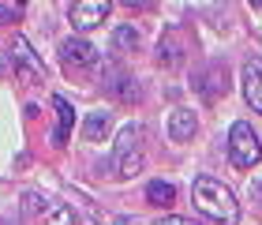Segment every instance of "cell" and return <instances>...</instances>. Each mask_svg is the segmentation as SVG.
Segmentation results:
<instances>
[{
    "label": "cell",
    "mask_w": 262,
    "mask_h": 225,
    "mask_svg": "<svg viewBox=\"0 0 262 225\" xmlns=\"http://www.w3.org/2000/svg\"><path fill=\"white\" fill-rule=\"evenodd\" d=\"M251 203L262 207V176H255V180H251Z\"/></svg>",
    "instance_id": "2e32d148"
},
{
    "label": "cell",
    "mask_w": 262,
    "mask_h": 225,
    "mask_svg": "<svg viewBox=\"0 0 262 225\" xmlns=\"http://www.w3.org/2000/svg\"><path fill=\"white\" fill-rule=\"evenodd\" d=\"M109 11H113V4L109 0H75V4L68 8V19H71V27L75 30H94V27H101L105 19H109Z\"/></svg>",
    "instance_id": "277c9868"
},
{
    "label": "cell",
    "mask_w": 262,
    "mask_h": 225,
    "mask_svg": "<svg viewBox=\"0 0 262 225\" xmlns=\"http://www.w3.org/2000/svg\"><path fill=\"white\" fill-rule=\"evenodd\" d=\"M142 169V154L139 150H131V154H116V176H120V180H131V176H135Z\"/></svg>",
    "instance_id": "8fae6325"
},
{
    "label": "cell",
    "mask_w": 262,
    "mask_h": 225,
    "mask_svg": "<svg viewBox=\"0 0 262 225\" xmlns=\"http://www.w3.org/2000/svg\"><path fill=\"white\" fill-rule=\"evenodd\" d=\"M191 195H195V207H199L210 221L236 225V218H240V203H236L232 188L221 184L217 176H199L195 188H191Z\"/></svg>",
    "instance_id": "6da1fadb"
},
{
    "label": "cell",
    "mask_w": 262,
    "mask_h": 225,
    "mask_svg": "<svg viewBox=\"0 0 262 225\" xmlns=\"http://www.w3.org/2000/svg\"><path fill=\"white\" fill-rule=\"evenodd\" d=\"M195 132H199V120H195L191 109H172L169 113V139L172 143H187Z\"/></svg>",
    "instance_id": "ba28073f"
},
{
    "label": "cell",
    "mask_w": 262,
    "mask_h": 225,
    "mask_svg": "<svg viewBox=\"0 0 262 225\" xmlns=\"http://www.w3.org/2000/svg\"><path fill=\"white\" fill-rule=\"evenodd\" d=\"M139 45V30L135 27H116V34H113V49L116 53H131Z\"/></svg>",
    "instance_id": "7c38bea8"
},
{
    "label": "cell",
    "mask_w": 262,
    "mask_h": 225,
    "mask_svg": "<svg viewBox=\"0 0 262 225\" xmlns=\"http://www.w3.org/2000/svg\"><path fill=\"white\" fill-rule=\"evenodd\" d=\"M53 109H56V132H53V147H68L71 128H75V109L68 105V98H53Z\"/></svg>",
    "instance_id": "52a82bcc"
},
{
    "label": "cell",
    "mask_w": 262,
    "mask_h": 225,
    "mask_svg": "<svg viewBox=\"0 0 262 225\" xmlns=\"http://www.w3.org/2000/svg\"><path fill=\"white\" fill-rule=\"evenodd\" d=\"M244 98L255 113H262V60L258 56L244 64Z\"/></svg>",
    "instance_id": "5b68a950"
},
{
    "label": "cell",
    "mask_w": 262,
    "mask_h": 225,
    "mask_svg": "<svg viewBox=\"0 0 262 225\" xmlns=\"http://www.w3.org/2000/svg\"><path fill=\"white\" fill-rule=\"evenodd\" d=\"M139 139H142V128L127 124L124 132L116 135V154H131V150H139Z\"/></svg>",
    "instance_id": "4fadbf2b"
},
{
    "label": "cell",
    "mask_w": 262,
    "mask_h": 225,
    "mask_svg": "<svg viewBox=\"0 0 262 225\" xmlns=\"http://www.w3.org/2000/svg\"><path fill=\"white\" fill-rule=\"evenodd\" d=\"M8 72H11V56L0 53V75H8Z\"/></svg>",
    "instance_id": "e0dca14e"
},
{
    "label": "cell",
    "mask_w": 262,
    "mask_h": 225,
    "mask_svg": "<svg viewBox=\"0 0 262 225\" xmlns=\"http://www.w3.org/2000/svg\"><path fill=\"white\" fill-rule=\"evenodd\" d=\"M23 4H8V0H0V23H19L23 19Z\"/></svg>",
    "instance_id": "9a60e30c"
},
{
    "label": "cell",
    "mask_w": 262,
    "mask_h": 225,
    "mask_svg": "<svg viewBox=\"0 0 262 225\" xmlns=\"http://www.w3.org/2000/svg\"><path fill=\"white\" fill-rule=\"evenodd\" d=\"M41 225H79V218L68 203H49L41 210Z\"/></svg>",
    "instance_id": "9c48e42d"
},
{
    "label": "cell",
    "mask_w": 262,
    "mask_h": 225,
    "mask_svg": "<svg viewBox=\"0 0 262 225\" xmlns=\"http://www.w3.org/2000/svg\"><path fill=\"white\" fill-rule=\"evenodd\" d=\"M146 203H154V207H172L176 203V188L169 180H150L146 184Z\"/></svg>",
    "instance_id": "30bf717a"
},
{
    "label": "cell",
    "mask_w": 262,
    "mask_h": 225,
    "mask_svg": "<svg viewBox=\"0 0 262 225\" xmlns=\"http://www.w3.org/2000/svg\"><path fill=\"white\" fill-rule=\"evenodd\" d=\"M105 132H109V113H94L86 120V139H101Z\"/></svg>",
    "instance_id": "5bb4252c"
},
{
    "label": "cell",
    "mask_w": 262,
    "mask_h": 225,
    "mask_svg": "<svg viewBox=\"0 0 262 225\" xmlns=\"http://www.w3.org/2000/svg\"><path fill=\"white\" fill-rule=\"evenodd\" d=\"M8 56H11V72H15L19 83H41L45 68H41V60H38V53H34V45L23 38V34H11Z\"/></svg>",
    "instance_id": "3957f363"
},
{
    "label": "cell",
    "mask_w": 262,
    "mask_h": 225,
    "mask_svg": "<svg viewBox=\"0 0 262 225\" xmlns=\"http://www.w3.org/2000/svg\"><path fill=\"white\" fill-rule=\"evenodd\" d=\"M154 225H187V221L176 218V214H169V218H161V221H154Z\"/></svg>",
    "instance_id": "ac0fdd59"
},
{
    "label": "cell",
    "mask_w": 262,
    "mask_h": 225,
    "mask_svg": "<svg viewBox=\"0 0 262 225\" xmlns=\"http://www.w3.org/2000/svg\"><path fill=\"white\" fill-rule=\"evenodd\" d=\"M60 53H64V60L68 64H75V68H90V64H98V49L86 42V38H68L60 45Z\"/></svg>",
    "instance_id": "8992f818"
},
{
    "label": "cell",
    "mask_w": 262,
    "mask_h": 225,
    "mask_svg": "<svg viewBox=\"0 0 262 225\" xmlns=\"http://www.w3.org/2000/svg\"><path fill=\"white\" fill-rule=\"evenodd\" d=\"M229 158H232L236 169H255L262 161V143L247 120H236L229 128Z\"/></svg>",
    "instance_id": "7a4b0ae2"
}]
</instances>
